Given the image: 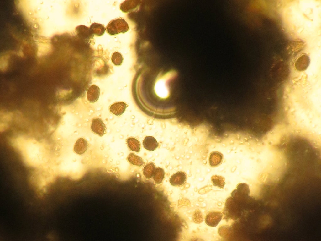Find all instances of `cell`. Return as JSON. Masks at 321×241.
<instances>
[{"mask_svg": "<svg viewBox=\"0 0 321 241\" xmlns=\"http://www.w3.org/2000/svg\"><path fill=\"white\" fill-rule=\"evenodd\" d=\"M105 29L108 34L115 35L126 32L129 29V27L127 23L123 18L119 17L111 20Z\"/></svg>", "mask_w": 321, "mask_h": 241, "instance_id": "obj_1", "label": "cell"}, {"mask_svg": "<svg viewBox=\"0 0 321 241\" xmlns=\"http://www.w3.org/2000/svg\"><path fill=\"white\" fill-rule=\"evenodd\" d=\"M75 32L80 40L87 43L92 42L94 36L91 32L89 27L84 25L77 26L75 28Z\"/></svg>", "mask_w": 321, "mask_h": 241, "instance_id": "obj_2", "label": "cell"}, {"mask_svg": "<svg viewBox=\"0 0 321 241\" xmlns=\"http://www.w3.org/2000/svg\"><path fill=\"white\" fill-rule=\"evenodd\" d=\"M223 214L221 211H211L208 213L205 217L206 224L209 226L215 227L218 225L221 220Z\"/></svg>", "mask_w": 321, "mask_h": 241, "instance_id": "obj_3", "label": "cell"}, {"mask_svg": "<svg viewBox=\"0 0 321 241\" xmlns=\"http://www.w3.org/2000/svg\"><path fill=\"white\" fill-rule=\"evenodd\" d=\"M91 128L94 133L100 136H102L106 133V126L100 118H94L92 119Z\"/></svg>", "mask_w": 321, "mask_h": 241, "instance_id": "obj_4", "label": "cell"}, {"mask_svg": "<svg viewBox=\"0 0 321 241\" xmlns=\"http://www.w3.org/2000/svg\"><path fill=\"white\" fill-rule=\"evenodd\" d=\"M187 179L185 173L183 171H178L173 174L169 179L171 184L174 186H180L183 184Z\"/></svg>", "mask_w": 321, "mask_h": 241, "instance_id": "obj_5", "label": "cell"}, {"mask_svg": "<svg viewBox=\"0 0 321 241\" xmlns=\"http://www.w3.org/2000/svg\"><path fill=\"white\" fill-rule=\"evenodd\" d=\"M100 95V89L97 85H93L88 88L87 92V98L91 103L97 102L99 99Z\"/></svg>", "mask_w": 321, "mask_h": 241, "instance_id": "obj_6", "label": "cell"}, {"mask_svg": "<svg viewBox=\"0 0 321 241\" xmlns=\"http://www.w3.org/2000/svg\"><path fill=\"white\" fill-rule=\"evenodd\" d=\"M88 146V142L85 139L80 138L78 139L75 144L73 150L79 155H82L84 153L87 149Z\"/></svg>", "mask_w": 321, "mask_h": 241, "instance_id": "obj_7", "label": "cell"}, {"mask_svg": "<svg viewBox=\"0 0 321 241\" xmlns=\"http://www.w3.org/2000/svg\"><path fill=\"white\" fill-rule=\"evenodd\" d=\"M128 105L124 102L114 103L111 105L109 110L111 113L116 116H120L125 112Z\"/></svg>", "mask_w": 321, "mask_h": 241, "instance_id": "obj_8", "label": "cell"}, {"mask_svg": "<svg viewBox=\"0 0 321 241\" xmlns=\"http://www.w3.org/2000/svg\"><path fill=\"white\" fill-rule=\"evenodd\" d=\"M223 159V155L222 153L218 151H213L209 156V164L213 167H217L221 164Z\"/></svg>", "mask_w": 321, "mask_h": 241, "instance_id": "obj_9", "label": "cell"}, {"mask_svg": "<svg viewBox=\"0 0 321 241\" xmlns=\"http://www.w3.org/2000/svg\"><path fill=\"white\" fill-rule=\"evenodd\" d=\"M143 145L146 150L149 151H153L157 148L159 144L153 137L147 136L143 140Z\"/></svg>", "mask_w": 321, "mask_h": 241, "instance_id": "obj_10", "label": "cell"}, {"mask_svg": "<svg viewBox=\"0 0 321 241\" xmlns=\"http://www.w3.org/2000/svg\"><path fill=\"white\" fill-rule=\"evenodd\" d=\"M89 29L93 35L98 36L103 35L106 30L103 25L95 22L91 24Z\"/></svg>", "mask_w": 321, "mask_h": 241, "instance_id": "obj_11", "label": "cell"}, {"mask_svg": "<svg viewBox=\"0 0 321 241\" xmlns=\"http://www.w3.org/2000/svg\"><path fill=\"white\" fill-rule=\"evenodd\" d=\"M128 147L132 151L139 152L140 150V144L138 140L133 137L128 138L126 140Z\"/></svg>", "mask_w": 321, "mask_h": 241, "instance_id": "obj_12", "label": "cell"}, {"mask_svg": "<svg viewBox=\"0 0 321 241\" xmlns=\"http://www.w3.org/2000/svg\"><path fill=\"white\" fill-rule=\"evenodd\" d=\"M156 168L154 163L150 162L146 164L143 169V173L145 177L147 179L150 178L153 176Z\"/></svg>", "mask_w": 321, "mask_h": 241, "instance_id": "obj_13", "label": "cell"}, {"mask_svg": "<svg viewBox=\"0 0 321 241\" xmlns=\"http://www.w3.org/2000/svg\"><path fill=\"white\" fill-rule=\"evenodd\" d=\"M127 159L132 165L139 167L142 165L144 163L141 157L132 153L129 154L127 157Z\"/></svg>", "mask_w": 321, "mask_h": 241, "instance_id": "obj_14", "label": "cell"}, {"mask_svg": "<svg viewBox=\"0 0 321 241\" xmlns=\"http://www.w3.org/2000/svg\"><path fill=\"white\" fill-rule=\"evenodd\" d=\"M213 185L221 189H223L225 185V178L222 176L215 175L211 178Z\"/></svg>", "mask_w": 321, "mask_h": 241, "instance_id": "obj_15", "label": "cell"}, {"mask_svg": "<svg viewBox=\"0 0 321 241\" xmlns=\"http://www.w3.org/2000/svg\"><path fill=\"white\" fill-rule=\"evenodd\" d=\"M164 177L165 172L164 169L160 167L156 168L152 176L155 182L157 184L160 183Z\"/></svg>", "mask_w": 321, "mask_h": 241, "instance_id": "obj_16", "label": "cell"}, {"mask_svg": "<svg viewBox=\"0 0 321 241\" xmlns=\"http://www.w3.org/2000/svg\"><path fill=\"white\" fill-rule=\"evenodd\" d=\"M309 60L308 55L304 53L302 54L298 58L296 62V65L297 66H298L299 68L304 69L308 67Z\"/></svg>", "mask_w": 321, "mask_h": 241, "instance_id": "obj_17", "label": "cell"}, {"mask_svg": "<svg viewBox=\"0 0 321 241\" xmlns=\"http://www.w3.org/2000/svg\"><path fill=\"white\" fill-rule=\"evenodd\" d=\"M112 63L115 65H121L123 62V58L122 55L119 52H116L113 53L111 57Z\"/></svg>", "mask_w": 321, "mask_h": 241, "instance_id": "obj_18", "label": "cell"}, {"mask_svg": "<svg viewBox=\"0 0 321 241\" xmlns=\"http://www.w3.org/2000/svg\"><path fill=\"white\" fill-rule=\"evenodd\" d=\"M304 46V43L302 41L297 40L293 41L290 45V48L291 51L294 52H297L303 49Z\"/></svg>", "mask_w": 321, "mask_h": 241, "instance_id": "obj_19", "label": "cell"}, {"mask_svg": "<svg viewBox=\"0 0 321 241\" xmlns=\"http://www.w3.org/2000/svg\"><path fill=\"white\" fill-rule=\"evenodd\" d=\"M195 217L196 221L198 223H200L203 222V218L201 212L199 211H197L196 212Z\"/></svg>", "mask_w": 321, "mask_h": 241, "instance_id": "obj_20", "label": "cell"}]
</instances>
